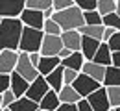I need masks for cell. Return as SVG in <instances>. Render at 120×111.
I'll use <instances>...</instances> for the list:
<instances>
[{
  "label": "cell",
  "mask_w": 120,
  "mask_h": 111,
  "mask_svg": "<svg viewBox=\"0 0 120 111\" xmlns=\"http://www.w3.org/2000/svg\"><path fill=\"white\" fill-rule=\"evenodd\" d=\"M26 8V0H0V17H20Z\"/></svg>",
  "instance_id": "cell-10"
},
{
  "label": "cell",
  "mask_w": 120,
  "mask_h": 111,
  "mask_svg": "<svg viewBox=\"0 0 120 111\" xmlns=\"http://www.w3.org/2000/svg\"><path fill=\"white\" fill-rule=\"evenodd\" d=\"M30 83L31 81H28L22 74H19L17 70L11 72V89L15 91L17 96H26L28 89H30Z\"/></svg>",
  "instance_id": "cell-15"
},
{
  "label": "cell",
  "mask_w": 120,
  "mask_h": 111,
  "mask_svg": "<svg viewBox=\"0 0 120 111\" xmlns=\"http://www.w3.org/2000/svg\"><path fill=\"white\" fill-rule=\"evenodd\" d=\"M0 32H2V48L19 50L24 32V22L20 17H0Z\"/></svg>",
  "instance_id": "cell-1"
},
{
  "label": "cell",
  "mask_w": 120,
  "mask_h": 111,
  "mask_svg": "<svg viewBox=\"0 0 120 111\" xmlns=\"http://www.w3.org/2000/svg\"><path fill=\"white\" fill-rule=\"evenodd\" d=\"M72 85H74V89L83 96V98H87L90 93H94L96 89H100L104 83H102V81H98V80H94L92 76H89V74H85V72H79Z\"/></svg>",
  "instance_id": "cell-4"
},
{
  "label": "cell",
  "mask_w": 120,
  "mask_h": 111,
  "mask_svg": "<svg viewBox=\"0 0 120 111\" xmlns=\"http://www.w3.org/2000/svg\"><path fill=\"white\" fill-rule=\"evenodd\" d=\"M104 26H111V28H116L120 32V15L116 11L109 13V15H104Z\"/></svg>",
  "instance_id": "cell-31"
},
{
  "label": "cell",
  "mask_w": 120,
  "mask_h": 111,
  "mask_svg": "<svg viewBox=\"0 0 120 111\" xmlns=\"http://www.w3.org/2000/svg\"><path fill=\"white\" fill-rule=\"evenodd\" d=\"M26 6L31 9H41L45 11L48 8H54V0H26Z\"/></svg>",
  "instance_id": "cell-27"
},
{
  "label": "cell",
  "mask_w": 120,
  "mask_h": 111,
  "mask_svg": "<svg viewBox=\"0 0 120 111\" xmlns=\"http://www.w3.org/2000/svg\"><path fill=\"white\" fill-rule=\"evenodd\" d=\"M72 52H74V50H70V48H67V46H65V48H63V50L59 52V57L63 59V57H67V56H70Z\"/></svg>",
  "instance_id": "cell-41"
},
{
  "label": "cell",
  "mask_w": 120,
  "mask_h": 111,
  "mask_svg": "<svg viewBox=\"0 0 120 111\" xmlns=\"http://www.w3.org/2000/svg\"><path fill=\"white\" fill-rule=\"evenodd\" d=\"M20 20L24 22V26H31V28H39V30H43L46 17H45V11H41V9L26 8V9L22 11V15H20Z\"/></svg>",
  "instance_id": "cell-11"
},
{
  "label": "cell",
  "mask_w": 120,
  "mask_h": 111,
  "mask_svg": "<svg viewBox=\"0 0 120 111\" xmlns=\"http://www.w3.org/2000/svg\"><path fill=\"white\" fill-rule=\"evenodd\" d=\"M37 111H46V109H43V107H39V109H37Z\"/></svg>",
  "instance_id": "cell-45"
},
{
  "label": "cell",
  "mask_w": 120,
  "mask_h": 111,
  "mask_svg": "<svg viewBox=\"0 0 120 111\" xmlns=\"http://www.w3.org/2000/svg\"><path fill=\"white\" fill-rule=\"evenodd\" d=\"M87 100L90 102V106L94 107V111H109L111 107H113L105 85H102L100 89H96L94 93H90V95L87 96Z\"/></svg>",
  "instance_id": "cell-7"
},
{
  "label": "cell",
  "mask_w": 120,
  "mask_h": 111,
  "mask_svg": "<svg viewBox=\"0 0 120 111\" xmlns=\"http://www.w3.org/2000/svg\"><path fill=\"white\" fill-rule=\"evenodd\" d=\"M100 45H102L100 39L89 37V35H83V43H81V52H83V56H85L87 59H94V56H96Z\"/></svg>",
  "instance_id": "cell-16"
},
{
  "label": "cell",
  "mask_w": 120,
  "mask_h": 111,
  "mask_svg": "<svg viewBox=\"0 0 120 111\" xmlns=\"http://www.w3.org/2000/svg\"><path fill=\"white\" fill-rule=\"evenodd\" d=\"M107 93H109L111 106H113V107H120V85H111V87H107Z\"/></svg>",
  "instance_id": "cell-30"
},
{
  "label": "cell",
  "mask_w": 120,
  "mask_h": 111,
  "mask_svg": "<svg viewBox=\"0 0 120 111\" xmlns=\"http://www.w3.org/2000/svg\"><path fill=\"white\" fill-rule=\"evenodd\" d=\"M87 61V57L83 56V52L81 50H74L70 56H67V57H63L61 59V63L65 65V67H70V69H76V70H83V65Z\"/></svg>",
  "instance_id": "cell-17"
},
{
  "label": "cell",
  "mask_w": 120,
  "mask_h": 111,
  "mask_svg": "<svg viewBox=\"0 0 120 111\" xmlns=\"http://www.w3.org/2000/svg\"><path fill=\"white\" fill-rule=\"evenodd\" d=\"M109 111H115V107H111V109H109Z\"/></svg>",
  "instance_id": "cell-47"
},
{
  "label": "cell",
  "mask_w": 120,
  "mask_h": 111,
  "mask_svg": "<svg viewBox=\"0 0 120 111\" xmlns=\"http://www.w3.org/2000/svg\"><path fill=\"white\" fill-rule=\"evenodd\" d=\"M19 74H22L24 78L28 80V81H33V80L37 78L41 72H39V69L35 67V65L31 63L30 59V54L28 52H20V57H19V65H17L15 69Z\"/></svg>",
  "instance_id": "cell-8"
},
{
  "label": "cell",
  "mask_w": 120,
  "mask_h": 111,
  "mask_svg": "<svg viewBox=\"0 0 120 111\" xmlns=\"http://www.w3.org/2000/svg\"><path fill=\"white\" fill-rule=\"evenodd\" d=\"M81 35H89V37H96L100 41H104V32H105V26L104 24H83L79 28Z\"/></svg>",
  "instance_id": "cell-23"
},
{
  "label": "cell",
  "mask_w": 120,
  "mask_h": 111,
  "mask_svg": "<svg viewBox=\"0 0 120 111\" xmlns=\"http://www.w3.org/2000/svg\"><path fill=\"white\" fill-rule=\"evenodd\" d=\"M104 85H105V87H111V85H120V67H116V65H109V67L105 69Z\"/></svg>",
  "instance_id": "cell-24"
},
{
  "label": "cell",
  "mask_w": 120,
  "mask_h": 111,
  "mask_svg": "<svg viewBox=\"0 0 120 111\" xmlns=\"http://www.w3.org/2000/svg\"><path fill=\"white\" fill-rule=\"evenodd\" d=\"M78 74H79V70H76V69H70V67H65V83H74V80L78 78Z\"/></svg>",
  "instance_id": "cell-34"
},
{
  "label": "cell",
  "mask_w": 120,
  "mask_h": 111,
  "mask_svg": "<svg viewBox=\"0 0 120 111\" xmlns=\"http://www.w3.org/2000/svg\"><path fill=\"white\" fill-rule=\"evenodd\" d=\"M105 69H107L105 65L96 63L94 59H87V61H85V65H83V70H81V72H85V74H89V76H92L94 80H98V81H102V83H104Z\"/></svg>",
  "instance_id": "cell-13"
},
{
  "label": "cell",
  "mask_w": 120,
  "mask_h": 111,
  "mask_svg": "<svg viewBox=\"0 0 120 111\" xmlns=\"http://www.w3.org/2000/svg\"><path fill=\"white\" fill-rule=\"evenodd\" d=\"M52 19L59 22V26L63 28V32H65V30H79L83 24H87V22H85V13H83V9L78 8L76 4L70 6V8H67V9L56 11Z\"/></svg>",
  "instance_id": "cell-2"
},
{
  "label": "cell",
  "mask_w": 120,
  "mask_h": 111,
  "mask_svg": "<svg viewBox=\"0 0 120 111\" xmlns=\"http://www.w3.org/2000/svg\"><path fill=\"white\" fill-rule=\"evenodd\" d=\"M76 6L81 8L83 11H92V9H98V0H74Z\"/></svg>",
  "instance_id": "cell-32"
},
{
  "label": "cell",
  "mask_w": 120,
  "mask_h": 111,
  "mask_svg": "<svg viewBox=\"0 0 120 111\" xmlns=\"http://www.w3.org/2000/svg\"><path fill=\"white\" fill-rule=\"evenodd\" d=\"M54 13H56V9H54V8L45 9V17H46V19H52V17H54Z\"/></svg>",
  "instance_id": "cell-43"
},
{
  "label": "cell",
  "mask_w": 120,
  "mask_h": 111,
  "mask_svg": "<svg viewBox=\"0 0 120 111\" xmlns=\"http://www.w3.org/2000/svg\"><path fill=\"white\" fill-rule=\"evenodd\" d=\"M113 65L120 67V52H113Z\"/></svg>",
  "instance_id": "cell-42"
},
{
  "label": "cell",
  "mask_w": 120,
  "mask_h": 111,
  "mask_svg": "<svg viewBox=\"0 0 120 111\" xmlns=\"http://www.w3.org/2000/svg\"><path fill=\"white\" fill-rule=\"evenodd\" d=\"M83 13H85V22H87V24H104V15H102L98 9L83 11Z\"/></svg>",
  "instance_id": "cell-28"
},
{
  "label": "cell",
  "mask_w": 120,
  "mask_h": 111,
  "mask_svg": "<svg viewBox=\"0 0 120 111\" xmlns=\"http://www.w3.org/2000/svg\"><path fill=\"white\" fill-rule=\"evenodd\" d=\"M116 32H118L116 28H111V26H105V32H104V41L107 43V41H109V39H111V37H113V35H115Z\"/></svg>",
  "instance_id": "cell-39"
},
{
  "label": "cell",
  "mask_w": 120,
  "mask_h": 111,
  "mask_svg": "<svg viewBox=\"0 0 120 111\" xmlns=\"http://www.w3.org/2000/svg\"><path fill=\"white\" fill-rule=\"evenodd\" d=\"M19 57H20V50L2 48V52H0V72L11 74L19 65Z\"/></svg>",
  "instance_id": "cell-6"
},
{
  "label": "cell",
  "mask_w": 120,
  "mask_h": 111,
  "mask_svg": "<svg viewBox=\"0 0 120 111\" xmlns=\"http://www.w3.org/2000/svg\"><path fill=\"white\" fill-rule=\"evenodd\" d=\"M115 111H120V107H115Z\"/></svg>",
  "instance_id": "cell-46"
},
{
  "label": "cell",
  "mask_w": 120,
  "mask_h": 111,
  "mask_svg": "<svg viewBox=\"0 0 120 111\" xmlns=\"http://www.w3.org/2000/svg\"><path fill=\"white\" fill-rule=\"evenodd\" d=\"M98 11L102 15H109L116 11V0H98Z\"/></svg>",
  "instance_id": "cell-26"
},
{
  "label": "cell",
  "mask_w": 120,
  "mask_h": 111,
  "mask_svg": "<svg viewBox=\"0 0 120 111\" xmlns=\"http://www.w3.org/2000/svg\"><path fill=\"white\" fill-rule=\"evenodd\" d=\"M39 106H41L43 109H46V111H56L61 106L59 93H57V91H54V89H50V91L46 93V96L39 102Z\"/></svg>",
  "instance_id": "cell-20"
},
{
  "label": "cell",
  "mask_w": 120,
  "mask_h": 111,
  "mask_svg": "<svg viewBox=\"0 0 120 111\" xmlns=\"http://www.w3.org/2000/svg\"><path fill=\"white\" fill-rule=\"evenodd\" d=\"M17 98H19V96L15 95V91H13V89L2 91V96H0V106H2V107H9Z\"/></svg>",
  "instance_id": "cell-29"
},
{
  "label": "cell",
  "mask_w": 120,
  "mask_h": 111,
  "mask_svg": "<svg viewBox=\"0 0 120 111\" xmlns=\"http://www.w3.org/2000/svg\"><path fill=\"white\" fill-rule=\"evenodd\" d=\"M94 61H96V63L105 65V67L113 65V50H111V46H109V43L102 41V45H100L98 52H96V56H94Z\"/></svg>",
  "instance_id": "cell-21"
},
{
  "label": "cell",
  "mask_w": 120,
  "mask_h": 111,
  "mask_svg": "<svg viewBox=\"0 0 120 111\" xmlns=\"http://www.w3.org/2000/svg\"><path fill=\"white\" fill-rule=\"evenodd\" d=\"M43 32L50 33V35H61V33H63V28L59 26L57 20H54V19H46L45 26H43Z\"/></svg>",
  "instance_id": "cell-25"
},
{
  "label": "cell",
  "mask_w": 120,
  "mask_h": 111,
  "mask_svg": "<svg viewBox=\"0 0 120 111\" xmlns=\"http://www.w3.org/2000/svg\"><path fill=\"white\" fill-rule=\"evenodd\" d=\"M43 39H45V32L39 30V28H31V26H24V32H22V39H20V52H41L43 46Z\"/></svg>",
  "instance_id": "cell-3"
},
{
  "label": "cell",
  "mask_w": 120,
  "mask_h": 111,
  "mask_svg": "<svg viewBox=\"0 0 120 111\" xmlns=\"http://www.w3.org/2000/svg\"><path fill=\"white\" fill-rule=\"evenodd\" d=\"M74 0H54V9L56 11H61V9H67L70 6H74Z\"/></svg>",
  "instance_id": "cell-35"
},
{
  "label": "cell",
  "mask_w": 120,
  "mask_h": 111,
  "mask_svg": "<svg viewBox=\"0 0 120 111\" xmlns=\"http://www.w3.org/2000/svg\"><path fill=\"white\" fill-rule=\"evenodd\" d=\"M61 65V57L59 56H43L41 57V63H39V72L43 74V76H48L56 67H59Z\"/></svg>",
  "instance_id": "cell-19"
},
{
  "label": "cell",
  "mask_w": 120,
  "mask_h": 111,
  "mask_svg": "<svg viewBox=\"0 0 120 111\" xmlns=\"http://www.w3.org/2000/svg\"><path fill=\"white\" fill-rule=\"evenodd\" d=\"M50 89H52V87H50V83H48L46 76L39 74V76H37V78L30 83V89H28L26 96H28V98H31V100H35V102H41V100L46 96V93H48Z\"/></svg>",
  "instance_id": "cell-5"
},
{
  "label": "cell",
  "mask_w": 120,
  "mask_h": 111,
  "mask_svg": "<svg viewBox=\"0 0 120 111\" xmlns=\"http://www.w3.org/2000/svg\"><path fill=\"white\" fill-rule=\"evenodd\" d=\"M8 89H11V74L0 72V91H8Z\"/></svg>",
  "instance_id": "cell-33"
},
{
  "label": "cell",
  "mask_w": 120,
  "mask_h": 111,
  "mask_svg": "<svg viewBox=\"0 0 120 111\" xmlns=\"http://www.w3.org/2000/svg\"><path fill=\"white\" fill-rule=\"evenodd\" d=\"M116 13L120 15V0H116Z\"/></svg>",
  "instance_id": "cell-44"
},
{
  "label": "cell",
  "mask_w": 120,
  "mask_h": 111,
  "mask_svg": "<svg viewBox=\"0 0 120 111\" xmlns=\"http://www.w3.org/2000/svg\"><path fill=\"white\" fill-rule=\"evenodd\" d=\"M63 48H65V43H63V37L61 35L45 33L43 46H41V54L43 56H59V52Z\"/></svg>",
  "instance_id": "cell-9"
},
{
  "label": "cell",
  "mask_w": 120,
  "mask_h": 111,
  "mask_svg": "<svg viewBox=\"0 0 120 111\" xmlns=\"http://www.w3.org/2000/svg\"><path fill=\"white\" fill-rule=\"evenodd\" d=\"M107 43H109V46H111L113 52H120V32H116Z\"/></svg>",
  "instance_id": "cell-36"
},
{
  "label": "cell",
  "mask_w": 120,
  "mask_h": 111,
  "mask_svg": "<svg viewBox=\"0 0 120 111\" xmlns=\"http://www.w3.org/2000/svg\"><path fill=\"white\" fill-rule=\"evenodd\" d=\"M59 98L61 102H68V104H78L83 96L79 95L78 91L74 89V85H70V83H65L63 85V89L59 91Z\"/></svg>",
  "instance_id": "cell-22"
},
{
  "label": "cell",
  "mask_w": 120,
  "mask_h": 111,
  "mask_svg": "<svg viewBox=\"0 0 120 111\" xmlns=\"http://www.w3.org/2000/svg\"><path fill=\"white\" fill-rule=\"evenodd\" d=\"M65 46L70 50H81V43H83V35L79 30H65L61 33Z\"/></svg>",
  "instance_id": "cell-12"
},
{
  "label": "cell",
  "mask_w": 120,
  "mask_h": 111,
  "mask_svg": "<svg viewBox=\"0 0 120 111\" xmlns=\"http://www.w3.org/2000/svg\"><path fill=\"white\" fill-rule=\"evenodd\" d=\"M41 57H43V54H41V52H31V54H30V59H31V63L35 65V67H39Z\"/></svg>",
  "instance_id": "cell-40"
},
{
  "label": "cell",
  "mask_w": 120,
  "mask_h": 111,
  "mask_svg": "<svg viewBox=\"0 0 120 111\" xmlns=\"http://www.w3.org/2000/svg\"><path fill=\"white\" fill-rule=\"evenodd\" d=\"M78 111H94V107L90 106V102L87 98H81V100L78 102Z\"/></svg>",
  "instance_id": "cell-37"
},
{
  "label": "cell",
  "mask_w": 120,
  "mask_h": 111,
  "mask_svg": "<svg viewBox=\"0 0 120 111\" xmlns=\"http://www.w3.org/2000/svg\"><path fill=\"white\" fill-rule=\"evenodd\" d=\"M9 107H11L13 111H37L41 106H39V102L31 100V98H28V96H19Z\"/></svg>",
  "instance_id": "cell-18"
},
{
  "label": "cell",
  "mask_w": 120,
  "mask_h": 111,
  "mask_svg": "<svg viewBox=\"0 0 120 111\" xmlns=\"http://www.w3.org/2000/svg\"><path fill=\"white\" fill-rule=\"evenodd\" d=\"M46 80H48L50 87H52L54 91L59 93L61 89H63V85H65V65L61 63L59 67H56V69L46 76Z\"/></svg>",
  "instance_id": "cell-14"
},
{
  "label": "cell",
  "mask_w": 120,
  "mask_h": 111,
  "mask_svg": "<svg viewBox=\"0 0 120 111\" xmlns=\"http://www.w3.org/2000/svg\"><path fill=\"white\" fill-rule=\"evenodd\" d=\"M56 111H78V104H68V102H61V106Z\"/></svg>",
  "instance_id": "cell-38"
}]
</instances>
